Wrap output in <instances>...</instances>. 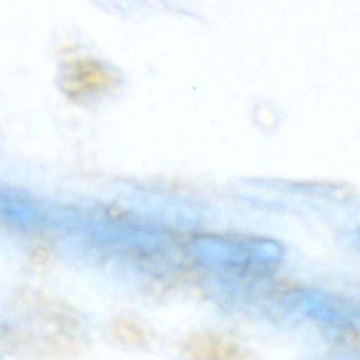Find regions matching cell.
<instances>
[{"label":"cell","mask_w":360,"mask_h":360,"mask_svg":"<svg viewBox=\"0 0 360 360\" xmlns=\"http://www.w3.org/2000/svg\"><path fill=\"white\" fill-rule=\"evenodd\" d=\"M251 240H229L214 236H199L189 243L193 256L201 262L218 268H229L252 260Z\"/></svg>","instance_id":"obj_1"},{"label":"cell","mask_w":360,"mask_h":360,"mask_svg":"<svg viewBox=\"0 0 360 360\" xmlns=\"http://www.w3.org/2000/svg\"><path fill=\"white\" fill-rule=\"evenodd\" d=\"M113 335L117 342L131 347L140 346L145 342L140 327L129 319L117 321L113 327Z\"/></svg>","instance_id":"obj_2"},{"label":"cell","mask_w":360,"mask_h":360,"mask_svg":"<svg viewBox=\"0 0 360 360\" xmlns=\"http://www.w3.org/2000/svg\"><path fill=\"white\" fill-rule=\"evenodd\" d=\"M250 250L252 260L259 262H274L281 255L278 245L269 239L251 240Z\"/></svg>","instance_id":"obj_3"},{"label":"cell","mask_w":360,"mask_h":360,"mask_svg":"<svg viewBox=\"0 0 360 360\" xmlns=\"http://www.w3.org/2000/svg\"><path fill=\"white\" fill-rule=\"evenodd\" d=\"M32 262L37 265L46 264L50 257L49 250L42 246H38L33 249L30 255Z\"/></svg>","instance_id":"obj_4"}]
</instances>
